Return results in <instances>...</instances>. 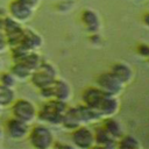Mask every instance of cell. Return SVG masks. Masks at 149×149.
Masks as SVG:
<instances>
[{
    "label": "cell",
    "instance_id": "1",
    "mask_svg": "<svg viewBox=\"0 0 149 149\" xmlns=\"http://www.w3.org/2000/svg\"><path fill=\"white\" fill-rule=\"evenodd\" d=\"M66 109V101H62L58 99H49L40 109V112H37L36 118H38L41 121L51 125H61Z\"/></svg>",
    "mask_w": 149,
    "mask_h": 149
},
{
    "label": "cell",
    "instance_id": "2",
    "mask_svg": "<svg viewBox=\"0 0 149 149\" xmlns=\"http://www.w3.org/2000/svg\"><path fill=\"white\" fill-rule=\"evenodd\" d=\"M29 78L34 86L41 88L54 83V80L57 78V70L51 63L42 59L40 65L31 72Z\"/></svg>",
    "mask_w": 149,
    "mask_h": 149
},
{
    "label": "cell",
    "instance_id": "3",
    "mask_svg": "<svg viewBox=\"0 0 149 149\" xmlns=\"http://www.w3.org/2000/svg\"><path fill=\"white\" fill-rule=\"evenodd\" d=\"M28 139L30 144L36 149H48L54 146L55 140L51 130L43 125L34 126L28 133Z\"/></svg>",
    "mask_w": 149,
    "mask_h": 149
},
{
    "label": "cell",
    "instance_id": "4",
    "mask_svg": "<svg viewBox=\"0 0 149 149\" xmlns=\"http://www.w3.org/2000/svg\"><path fill=\"white\" fill-rule=\"evenodd\" d=\"M12 114L14 118L30 123L37 116V111L31 101L27 99H17L12 102Z\"/></svg>",
    "mask_w": 149,
    "mask_h": 149
},
{
    "label": "cell",
    "instance_id": "5",
    "mask_svg": "<svg viewBox=\"0 0 149 149\" xmlns=\"http://www.w3.org/2000/svg\"><path fill=\"white\" fill-rule=\"evenodd\" d=\"M71 140L74 147L80 149H88L95 146L94 130L88 128L86 125H80L72 130Z\"/></svg>",
    "mask_w": 149,
    "mask_h": 149
},
{
    "label": "cell",
    "instance_id": "6",
    "mask_svg": "<svg viewBox=\"0 0 149 149\" xmlns=\"http://www.w3.org/2000/svg\"><path fill=\"white\" fill-rule=\"evenodd\" d=\"M6 35L8 47H16L21 43L22 36H23V28L21 27L20 22L14 20L10 16L3 17V30Z\"/></svg>",
    "mask_w": 149,
    "mask_h": 149
},
{
    "label": "cell",
    "instance_id": "7",
    "mask_svg": "<svg viewBox=\"0 0 149 149\" xmlns=\"http://www.w3.org/2000/svg\"><path fill=\"white\" fill-rule=\"evenodd\" d=\"M97 86L106 94H113V95H119L122 90L125 84L121 83L111 71L105 72L99 74L97 78Z\"/></svg>",
    "mask_w": 149,
    "mask_h": 149
},
{
    "label": "cell",
    "instance_id": "8",
    "mask_svg": "<svg viewBox=\"0 0 149 149\" xmlns=\"http://www.w3.org/2000/svg\"><path fill=\"white\" fill-rule=\"evenodd\" d=\"M119 109H120L119 98L118 95H113V94H105L98 107V112L100 113L102 119L114 116L119 112Z\"/></svg>",
    "mask_w": 149,
    "mask_h": 149
},
{
    "label": "cell",
    "instance_id": "9",
    "mask_svg": "<svg viewBox=\"0 0 149 149\" xmlns=\"http://www.w3.org/2000/svg\"><path fill=\"white\" fill-rule=\"evenodd\" d=\"M81 22L87 33H99L101 28V21L99 14L92 8H85L81 12Z\"/></svg>",
    "mask_w": 149,
    "mask_h": 149
},
{
    "label": "cell",
    "instance_id": "10",
    "mask_svg": "<svg viewBox=\"0 0 149 149\" xmlns=\"http://www.w3.org/2000/svg\"><path fill=\"white\" fill-rule=\"evenodd\" d=\"M8 12H9L10 17L21 22V21H27L31 16L33 8L21 1L13 0L8 6Z\"/></svg>",
    "mask_w": 149,
    "mask_h": 149
},
{
    "label": "cell",
    "instance_id": "11",
    "mask_svg": "<svg viewBox=\"0 0 149 149\" xmlns=\"http://www.w3.org/2000/svg\"><path fill=\"white\" fill-rule=\"evenodd\" d=\"M105 94L106 93H104L98 86L87 87L83 92V95H81L83 104L98 111V107H99V105H100V102H101V100H102Z\"/></svg>",
    "mask_w": 149,
    "mask_h": 149
},
{
    "label": "cell",
    "instance_id": "12",
    "mask_svg": "<svg viewBox=\"0 0 149 149\" xmlns=\"http://www.w3.org/2000/svg\"><path fill=\"white\" fill-rule=\"evenodd\" d=\"M7 133L12 139L20 140V139L24 137L26 135H28V133H29L28 123L13 116L7 122Z\"/></svg>",
    "mask_w": 149,
    "mask_h": 149
},
{
    "label": "cell",
    "instance_id": "13",
    "mask_svg": "<svg viewBox=\"0 0 149 149\" xmlns=\"http://www.w3.org/2000/svg\"><path fill=\"white\" fill-rule=\"evenodd\" d=\"M42 37L31 29H23V36L21 43L16 47H21L24 50H36L42 45Z\"/></svg>",
    "mask_w": 149,
    "mask_h": 149
},
{
    "label": "cell",
    "instance_id": "14",
    "mask_svg": "<svg viewBox=\"0 0 149 149\" xmlns=\"http://www.w3.org/2000/svg\"><path fill=\"white\" fill-rule=\"evenodd\" d=\"M111 72L121 81L125 85H127L128 83L132 81L133 79V76H134V72H133V69L125 62H118V63H114L111 68Z\"/></svg>",
    "mask_w": 149,
    "mask_h": 149
},
{
    "label": "cell",
    "instance_id": "15",
    "mask_svg": "<svg viewBox=\"0 0 149 149\" xmlns=\"http://www.w3.org/2000/svg\"><path fill=\"white\" fill-rule=\"evenodd\" d=\"M52 90H54V99L68 101L71 97V87L69 83L62 78H56L54 80Z\"/></svg>",
    "mask_w": 149,
    "mask_h": 149
},
{
    "label": "cell",
    "instance_id": "16",
    "mask_svg": "<svg viewBox=\"0 0 149 149\" xmlns=\"http://www.w3.org/2000/svg\"><path fill=\"white\" fill-rule=\"evenodd\" d=\"M61 125H63L69 130H73L78 126L83 125L80 116H79L78 107H68V109L65 111V113L63 115Z\"/></svg>",
    "mask_w": 149,
    "mask_h": 149
},
{
    "label": "cell",
    "instance_id": "17",
    "mask_svg": "<svg viewBox=\"0 0 149 149\" xmlns=\"http://www.w3.org/2000/svg\"><path fill=\"white\" fill-rule=\"evenodd\" d=\"M94 140H95V146L99 147H104V148L118 147V140H115L104 127H100L94 130Z\"/></svg>",
    "mask_w": 149,
    "mask_h": 149
},
{
    "label": "cell",
    "instance_id": "18",
    "mask_svg": "<svg viewBox=\"0 0 149 149\" xmlns=\"http://www.w3.org/2000/svg\"><path fill=\"white\" fill-rule=\"evenodd\" d=\"M78 107V112H79V116H80V120L83 122V125H86V123H92V122H97V121H100L102 120V116L100 115V113L94 109V108H91L86 105H80V106H77Z\"/></svg>",
    "mask_w": 149,
    "mask_h": 149
},
{
    "label": "cell",
    "instance_id": "19",
    "mask_svg": "<svg viewBox=\"0 0 149 149\" xmlns=\"http://www.w3.org/2000/svg\"><path fill=\"white\" fill-rule=\"evenodd\" d=\"M102 127L115 139V140H119L122 135H123V128H122V125L115 120L113 116H109V118H105L104 119V125Z\"/></svg>",
    "mask_w": 149,
    "mask_h": 149
},
{
    "label": "cell",
    "instance_id": "20",
    "mask_svg": "<svg viewBox=\"0 0 149 149\" xmlns=\"http://www.w3.org/2000/svg\"><path fill=\"white\" fill-rule=\"evenodd\" d=\"M118 147L123 149H139L141 148L140 141L133 135H122L118 140Z\"/></svg>",
    "mask_w": 149,
    "mask_h": 149
},
{
    "label": "cell",
    "instance_id": "21",
    "mask_svg": "<svg viewBox=\"0 0 149 149\" xmlns=\"http://www.w3.org/2000/svg\"><path fill=\"white\" fill-rule=\"evenodd\" d=\"M9 72H10L15 78L26 79V78H29V77H30V74H31L33 71H31L29 68H27L24 64L19 63V62H14V64L12 65Z\"/></svg>",
    "mask_w": 149,
    "mask_h": 149
},
{
    "label": "cell",
    "instance_id": "22",
    "mask_svg": "<svg viewBox=\"0 0 149 149\" xmlns=\"http://www.w3.org/2000/svg\"><path fill=\"white\" fill-rule=\"evenodd\" d=\"M13 101H14V92L12 87L0 85V106L12 105Z\"/></svg>",
    "mask_w": 149,
    "mask_h": 149
},
{
    "label": "cell",
    "instance_id": "23",
    "mask_svg": "<svg viewBox=\"0 0 149 149\" xmlns=\"http://www.w3.org/2000/svg\"><path fill=\"white\" fill-rule=\"evenodd\" d=\"M0 84L7 87H13L15 85V77L10 72H5L0 76Z\"/></svg>",
    "mask_w": 149,
    "mask_h": 149
},
{
    "label": "cell",
    "instance_id": "24",
    "mask_svg": "<svg viewBox=\"0 0 149 149\" xmlns=\"http://www.w3.org/2000/svg\"><path fill=\"white\" fill-rule=\"evenodd\" d=\"M40 94L42 98L49 100V99H54V90H52V84L48 85V86H44V87H41L40 88Z\"/></svg>",
    "mask_w": 149,
    "mask_h": 149
},
{
    "label": "cell",
    "instance_id": "25",
    "mask_svg": "<svg viewBox=\"0 0 149 149\" xmlns=\"http://www.w3.org/2000/svg\"><path fill=\"white\" fill-rule=\"evenodd\" d=\"M137 52L140 54V56H142L143 58H149V44L147 43H140L137 45Z\"/></svg>",
    "mask_w": 149,
    "mask_h": 149
},
{
    "label": "cell",
    "instance_id": "26",
    "mask_svg": "<svg viewBox=\"0 0 149 149\" xmlns=\"http://www.w3.org/2000/svg\"><path fill=\"white\" fill-rule=\"evenodd\" d=\"M8 47V43H7V38H6V35L3 31H0V51L5 50V48Z\"/></svg>",
    "mask_w": 149,
    "mask_h": 149
},
{
    "label": "cell",
    "instance_id": "27",
    "mask_svg": "<svg viewBox=\"0 0 149 149\" xmlns=\"http://www.w3.org/2000/svg\"><path fill=\"white\" fill-rule=\"evenodd\" d=\"M17 1H21V2H23V3L28 5V6H30L31 8H34L35 6H37V3H38L40 0H17Z\"/></svg>",
    "mask_w": 149,
    "mask_h": 149
},
{
    "label": "cell",
    "instance_id": "28",
    "mask_svg": "<svg viewBox=\"0 0 149 149\" xmlns=\"http://www.w3.org/2000/svg\"><path fill=\"white\" fill-rule=\"evenodd\" d=\"M143 24H144L147 28H149V13H147V14L143 16Z\"/></svg>",
    "mask_w": 149,
    "mask_h": 149
},
{
    "label": "cell",
    "instance_id": "29",
    "mask_svg": "<svg viewBox=\"0 0 149 149\" xmlns=\"http://www.w3.org/2000/svg\"><path fill=\"white\" fill-rule=\"evenodd\" d=\"M3 30V16H0V31Z\"/></svg>",
    "mask_w": 149,
    "mask_h": 149
},
{
    "label": "cell",
    "instance_id": "30",
    "mask_svg": "<svg viewBox=\"0 0 149 149\" xmlns=\"http://www.w3.org/2000/svg\"><path fill=\"white\" fill-rule=\"evenodd\" d=\"M0 136H1V128H0Z\"/></svg>",
    "mask_w": 149,
    "mask_h": 149
},
{
    "label": "cell",
    "instance_id": "31",
    "mask_svg": "<svg viewBox=\"0 0 149 149\" xmlns=\"http://www.w3.org/2000/svg\"><path fill=\"white\" fill-rule=\"evenodd\" d=\"M148 61H149V58H148Z\"/></svg>",
    "mask_w": 149,
    "mask_h": 149
}]
</instances>
